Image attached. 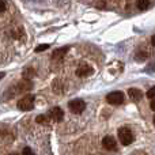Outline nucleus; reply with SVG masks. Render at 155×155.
Listing matches in <instances>:
<instances>
[{"instance_id":"obj_1","label":"nucleus","mask_w":155,"mask_h":155,"mask_svg":"<svg viewBox=\"0 0 155 155\" xmlns=\"http://www.w3.org/2000/svg\"><path fill=\"white\" fill-rule=\"evenodd\" d=\"M117 135H118V140H120V143L123 146L132 144L135 140V136H134V134H132V131L129 128H127V127H121L117 131Z\"/></svg>"},{"instance_id":"obj_2","label":"nucleus","mask_w":155,"mask_h":155,"mask_svg":"<svg viewBox=\"0 0 155 155\" xmlns=\"http://www.w3.org/2000/svg\"><path fill=\"white\" fill-rule=\"evenodd\" d=\"M33 106H34V95L33 94H26L18 101V109L23 110V112L31 110Z\"/></svg>"},{"instance_id":"obj_3","label":"nucleus","mask_w":155,"mask_h":155,"mask_svg":"<svg viewBox=\"0 0 155 155\" xmlns=\"http://www.w3.org/2000/svg\"><path fill=\"white\" fill-rule=\"evenodd\" d=\"M68 107H70V110L72 113H75V114H80V113H83V110L86 109V104L83 99H72V101L68 104Z\"/></svg>"},{"instance_id":"obj_4","label":"nucleus","mask_w":155,"mask_h":155,"mask_svg":"<svg viewBox=\"0 0 155 155\" xmlns=\"http://www.w3.org/2000/svg\"><path fill=\"white\" fill-rule=\"evenodd\" d=\"M106 101L110 105H121L124 102V94L121 91H112L106 95Z\"/></svg>"},{"instance_id":"obj_5","label":"nucleus","mask_w":155,"mask_h":155,"mask_svg":"<svg viewBox=\"0 0 155 155\" xmlns=\"http://www.w3.org/2000/svg\"><path fill=\"white\" fill-rule=\"evenodd\" d=\"M48 117L52 118L53 121H57V123H59V121H61L63 118H64V112H63L60 107L56 106V107H53V109H51L48 112Z\"/></svg>"},{"instance_id":"obj_6","label":"nucleus","mask_w":155,"mask_h":155,"mask_svg":"<svg viewBox=\"0 0 155 155\" xmlns=\"http://www.w3.org/2000/svg\"><path fill=\"white\" fill-rule=\"evenodd\" d=\"M102 144L107 151H114L117 148V142L113 136H105L104 140H102Z\"/></svg>"},{"instance_id":"obj_7","label":"nucleus","mask_w":155,"mask_h":155,"mask_svg":"<svg viewBox=\"0 0 155 155\" xmlns=\"http://www.w3.org/2000/svg\"><path fill=\"white\" fill-rule=\"evenodd\" d=\"M93 74V68L88 67L87 64H82L79 68L76 70V75L80 76V78H84V76H88Z\"/></svg>"},{"instance_id":"obj_8","label":"nucleus","mask_w":155,"mask_h":155,"mask_svg":"<svg viewBox=\"0 0 155 155\" xmlns=\"http://www.w3.org/2000/svg\"><path fill=\"white\" fill-rule=\"evenodd\" d=\"M128 94H129V98H131L134 102L140 101V99H142V97H143V93L139 90V88H129Z\"/></svg>"},{"instance_id":"obj_9","label":"nucleus","mask_w":155,"mask_h":155,"mask_svg":"<svg viewBox=\"0 0 155 155\" xmlns=\"http://www.w3.org/2000/svg\"><path fill=\"white\" fill-rule=\"evenodd\" d=\"M68 46H65V48H60V49H56V51L53 52V54H52V60H61L63 57L65 56V53H67L68 51Z\"/></svg>"},{"instance_id":"obj_10","label":"nucleus","mask_w":155,"mask_h":155,"mask_svg":"<svg viewBox=\"0 0 155 155\" xmlns=\"http://www.w3.org/2000/svg\"><path fill=\"white\" fill-rule=\"evenodd\" d=\"M150 7V2L148 0H137V8L142 11L147 10V8Z\"/></svg>"},{"instance_id":"obj_11","label":"nucleus","mask_w":155,"mask_h":155,"mask_svg":"<svg viewBox=\"0 0 155 155\" xmlns=\"http://www.w3.org/2000/svg\"><path fill=\"white\" fill-rule=\"evenodd\" d=\"M146 95H147V98H150V99H155V86H154V87H151L150 90L147 91V94H146Z\"/></svg>"},{"instance_id":"obj_12","label":"nucleus","mask_w":155,"mask_h":155,"mask_svg":"<svg viewBox=\"0 0 155 155\" xmlns=\"http://www.w3.org/2000/svg\"><path fill=\"white\" fill-rule=\"evenodd\" d=\"M22 155H34V153H33V150L30 147H25L22 150Z\"/></svg>"},{"instance_id":"obj_13","label":"nucleus","mask_w":155,"mask_h":155,"mask_svg":"<svg viewBox=\"0 0 155 155\" xmlns=\"http://www.w3.org/2000/svg\"><path fill=\"white\" fill-rule=\"evenodd\" d=\"M147 57V52H139L136 54V60H144Z\"/></svg>"},{"instance_id":"obj_14","label":"nucleus","mask_w":155,"mask_h":155,"mask_svg":"<svg viewBox=\"0 0 155 155\" xmlns=\"http://www.w3.org/2000/svg\"><path fill=\"white\" fill-rule=\"evenodd\" d=\"M48 48H49L48 44H44V45H38L37 48H35V52H42V51H45V49H48Z\"/></svg>"},{"instance_id":"obj_15","label":"nucleus","mask_w":155,"mask_h":155,"mask_svg":"<svg viewBox=\"0 0 155 155\" xmlns=\"http://www.w3.org/2000/svg\"><path fill=\"white\" fill-rule=\"evenodd\" d=\"M37 123H46V116H38L37 117Z\"/></svg>"},{"instance_id":"obj_16","label":"nucleus","mask_w":155,"mask_h":155,"mask_svg":"<svg viewBox=\"0 0 155 155\" xmlns=\"http://www.w3.org/2000/svg\"><path fill=\"white\" fill-rule=\"evenodd\" d=\"M5 8H7V4H5V0H2V8H0V12H4Z\"/></svg>"},{"instance_id":"obj_17","label":"nucleus","mask_w":155,"mask_h":155,"mask_svg":"<svg viewBox=\"0 0 155 155\" xmlns=\"http://www.w3.org/2000/svg\"><path fill=\"white\" fill-rule=\"evenodd\" d=\"M150 106H151V109H153L154 112H155V99H153V101H151V105H150Z\"/></svg>"},{"instance_id":"obj_18","label":"nucleus","mask_w":155,"mask_h":155,"mask_svg":"<svg viewBox=\"0 0 155 155\" xmlns=\"http://www.w3.org/2000/svg\"><path fill=\"white\" fill-rule=\"evenodd\" d=\"M151 45L155 46V34L153 35V37H151Z\"/></svg>"},{"instance_id":"obj_19","label":"nucleus","mask_w":155,"mask_h":155,"mask_svg":"<svg viewBox=\"0 0 155 155\" xmlns=\"http://www.w3.org/2000/svg\"><path fill=\"white\" fill-rule=\"evenodd\" d=\"M154 125H155V116H154Z\"/></svg>"},{"instance_id":"obj_20","label":"nucleus","mask_w":155,"mask_h":155,"mask_svg":"<svg viewBox=\"0 0 155 155\" xmlns=\"http://www.w3.org/2000/svg\"><path fill=\"white\" fill-rule=\"evenodd\" d=\"M10 155H18V154H10Z\"/></svg>"}]
</instances>
